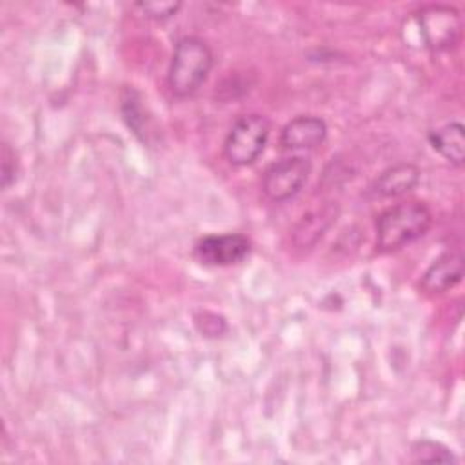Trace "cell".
<instances>
[{
    "label": "cell",
    "mask_w": 465,
    "mask_h": 465,
    "mask_svg": "<svg viewBox=\"0 0 465 465\" xmlns=\"http://www.w3.org/2000/svg\"><path fill=\"white\" fill-rule=\"evenodd\" d=\"M432 225V211L418 200L400 202L380 213L376 220V251L394 252L421 238Z\"/></svg>",
    "instance_id": "obj_1"
},
{
    "label": "cell",
    "mask_w": 465,
    "mask_h": 465,
    "mask_svg": "<svg viewBox=\"0 0 465 465\" xmlns=\"http://www.w3.org/2000/svg\"><path fill=\"white\" fill-rule=\"evenodd\" d=\"M214 54L205 40L183 36L176 42L167 69V85L178 98L193 96L207 80Z\"/></svg>",
    "instance_id": "obj_2"
},
{
    "label": "cell",
    "mask_w": 465,
    "mask_h": 465,
    "mask_svg": "<svg viewBox=\"0 0 465 465\" xmlns=\"http://www.w3.org/2000/svg\"><path fill=\"white\" fill-rule=\"evenodd\" d=\"M271 134V122L265 114L247 113L234 120L223 140V154L231 165H252L263 153Z\"/></svg>",
    "instance_id": "obj_3"
},
{
    "label": "cell",
    "mask_w": 465,
    "mask_h": 465,
    "mask_svg": "<svg viewBox=\"0 0 465 465\" xmlns=\"http://www.w3.org/2000/svg\"><path fill=\"white\" fill-rule=\"evenodd\" d=\"M421 42L430 51H447L460 42V11L445 4H430L414 13Z\"/></svg>",
    "instance_id": "obj_4"
},
{
    "label": "cell",
    "mask_w": 465,
    "mask_h": 465,
    "mask_svg": "<svg viewBox=\"0 0 465 465\" xmlns=\"http://www.w3.org/2000/svg\"><path fill=\"white\" fill-rule=\"evenodd\" d=\"M311 160L307 156H285L272 162L262 178V191L271 202H287L294 198L311 174Z\"/></svg>",
    "instance_id": "obj_5"
},
{
    "label": "cell",
    "mask_w": 465,
    "mask_h": 465,
    "mask_svg": "<svg viewBox=\"0 0 465 465\" xmlns=\"http://www.w3.org/2000/svg\"><path fill=\"white\" fill-rule=\"evenodd\" d=\"M252 243L242 232H223V234H205L194 247V258L207 267H229L242 263L251 254Z\"/></svg>",
    "instance_id": "obj_6"
},
{
    "label": "cell",
    "mask_w": 465,
    "mask_h": 465,
    "mask_svg": "<svg viewBox=\"0 0 465 465\" xmlns=\"http://www.w3.org/2000/svg\"><path fill=\"white\" fill-rule=\"evenodd\" d=\"M327 138V124L314 114H300L289 120L280 133V145L283 151L314 149Z\"/></svg>",
    "instance_id": "obj_7"
},
{
    "label": "cell",
    "mask_w": 465,
    "mask_h": 465,
    "mask_svg": "<svg viewBox=\"0 0 465 465\" xmlns=\"http://www.w3.org/2000/svg\"><path fill=\"white\" fill-rule=\"evenodd\" d=\"M463 278V256L460 252H445L438 256L421 274L420 287L427 294H441L456 287Z\"/></svg>",
    "instance_id": "obj_8"
},
{
    "label": "cell",
    "mask_w": 465,
    "mask_h": 465,
    "mask_svg": "<svg viewBox=\"0 0 465 465\" xmlns=\"http://www.w3.org/2000/svg\"><path fill=\"white\" fill-rule=\"evenodd\" d=\"M420 176L421 173L414 163H396L378 174L371 191L378 198L403 196L420 183Z\"/></svg>",
    "instance_id": "obj_9"
},
{
    "label": "cell",
    "mask_w": 465,
    "mask_h": 465,
    "mask_svg": "<svg viewBox=\"0 0 465 465\" xmlns=\"http://www.w3.org/2000/svg\"><path fill=\"white\" fill-rule=\"evenodd\" d=\"M430 147L454 165H463L465 160V129L460 122L445 124L429 133Z\"/></svg>",
    "instance_id": "obj_10"
},
{
    "label": "cell",
    "mask_w": 465,
    "mask_h": 465,
    "mask_svg": "<svg viewBox=\"0 0 465 465\" xmlns=\"http://www.w3.org/2000/svg\"><path fill=\"white\" fill-rule=\"evenodd\" d=\"M336 214H338V209L332 203L323 205L322 209H316V211L305 214L292 231L294 243L298 247L314 245L322 238V234L332 225V222L336 220Z\"/></svg>",
    "instance_id": "obj_11"
},
{
    "label": "cell",
    "mask_w": 465,
    "mask_h": 465,
    "mask_svg": "<svg viewBox=\"0 0 465 465\" xmlns=\"http://www.w3.org/2000/svg\"><path fill=\"white\" fill-rule=\"evenodd\" d=\"M412 463H456V454L440 441L434 440H418L411 445Z\"/></svg>",
    "instance_id": "obj_12"
},
{
    "label": "cell",
    "mask_w": 465,
    "mask_h": 465,
    "mask_svg": "<svg viewBox=\"0 0 465 465\" xmlns=\"http://www.w3.org/2000/svg\"><path fill=\"white\" fill-rule=\"evenodd\" d=\"M140 102H142L140 94L134 89H127L122 96V114L129 129H133V133L145 142L149 127H147V116Z\"/></svg>",
    "instance_id": "obj_13"
},
{
    "label": "cell",
    "mask_w": 465,
    "mask_h": 465,
    "mask_svg": "<svg viewBox=\"0 0 465 465\" xmlns=\"http://www.w3.org/2000/svg\"><path fill=\"white\" fill-rule=\"evenodd\" d=\"M136 7L145 18L151 20H167L173 18L180 9L182 2L178 0H162V2H138Z\"/></svg>",
    "instance_id": "obj_14"
},
{
    "label": "cell",
    "mask_w": 465,
    "mask_h": 465,
    "mask_svg": "<svg viewBox=\"0 0 465 465\" xmlns=\"http://www.w3.org/2000/svg\"><path fill=\"white\" fill-rule=\"evenodd\" d=\"M18 174V160L15 149L4 142L2 143V187L9 189L16 182Z\"/></svg>",
    "instance_id": "obj_15"
},
{
    "label": "cell",
    "mask_w": 465,
    "mask_h": 465,
    "mask_svg": "<svg viewBox=\"0 0 465 465\" xmlns=\"http://www.w3.org/2000/svg\"><path fill=\"white\" fill-rule=\"evenodd\" d=\"M203 316V325L200 327V331L205 336H220L225 331V322L222 316H216L213 312H202Z\"/></svg>",
    "instance_id": "obj_16"
}]
</instances>
